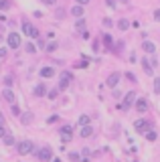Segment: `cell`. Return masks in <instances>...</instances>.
<instances>
[{
	"label": "cell",
	"instance_id": "obj_10",
	"mask_svg": "<svg viewBox=\"0 0 160 162\" xmlns=\"http://www.w3.org/2000/svg\"><path fill=\"white\" fill-rule=\"evenodd\" d=\"M134 101H136V109H138L140 113H144V111L148 109V101H146L144 97H136Z\"/></svg>",
	"mask_w": 160,
	"mask_h": 162
},
{
	"label": "cell",
	"instance_id": "obj_9",
	"mask_svg": "<svg viewBox=\"0 0 160 162\" xmlns=\"http://www.w3.org/2000/svg\"><path fill=\"white\" fill-rule=\"evenodd\" d=\"M120 79H122V73H118V71H116V73H111V75L107 77V81H105V83H107V87H116V85L120 83Z\"/></svg>",
	"mask_w": 160,
	"mask_h": 162
},
{
	"label": "cell",
	"instance_id": "obj_7",
	"mask_svg": "<svg viewBox=\"0 0 160 162\" xmlns=\"http://www.w3.org/2000/svg\"><path fill=\"white\" fill-rule=\"evenodd\" d=\"M8 47L10 49H18L20 47V37H18V33H10L8 35Z\"/></svg>",
	"mask_w": 160,
	"mask_h": 162
},
{
	"label": "cell",
	"instance_id": "obj_19",
	"mask_svg": "<svg viewBox=\"0 0 160 162\" xmlns=\"http://www.w3.org/2000/svg\"><path fill=\"white\" fill-rule=\"evenodd\" d=\"M61 81L71 83V81H73V73H71V71H61Z\"/></svg>",
	"mask_w": 160,
	"mask_h": 162
},
{
	"label": "cell",
	"instance_id": "obj_21",
	"mask_svg": "<svg viewBox=\"0 0 160 162\" xmlns=\"http://www.w3.org/2000/svg\"><path fill=\"white\" fill-rule=\"evenodd\" d=\"M128 27H130V22H128L126 18L118 20V29H120V31H128Z\"/></svg>",
	"mask_w": 160,
	"mask_h": 162
},
{
	"label": "cell",
	"instance_id": "obj_15",
	"mask_svg": "<svg viewBox=\"0 0 160 162\" xmlns=\"http://www.w3.org/2000/svg\"><path fill=\"white\" fill-rule=\"evenodd\" d=\"M71 14H73L75 18H81V16H83V6H81V4H75V6L71 8Z\"/></svg>",
	"mask_w": 160,
	"mask_h": 162
},
{
	"label": "cell",
	"instance_id": "obj_39",
	"mask_svg": "<svg viewBox=\"0 0 160 162\" xmlns=\"http://www.w3.org/2000/svg\"><path fill=\"white\" fill-rule=\"evenodd\" d=\"M107 6H111V8H113V6H116V0H107Z\"/></svg>",
	"mask_w": 160,
	"mask_h": 162
},
{
	"label": "cell",
	"instance_id": "obj_37",
	"mask_svg": "<svg viewBox=\"0 0 160 162\" xmlns=\"http://www.w3.org/2000/svg\"><path fill=\"white\" fill-rule=\"evenodd\" d=\"M6 134V128H4V124H0V138H2Z\"/></svg>",
	"mask_w": 160,
	"mask_h": 162
},
{
	"label": "cell",
	"instance_id": "obj_6",
	"mask_svg": "<svg viewBox=\"0 0 160 162\" xmlns=\"http://www.w3.org/2000/svg\"><path fill=\"white\" fill-rule=\"evenodd\" d=\"M59 136L63 138V142H69L71 136H73V128H71V126H63V128L59 130Z\"/></svg>",
	"mask_w": 160,
	"mask_h": 162
},
{
	"label": "cell",
	"instance_id": "obj_5",
	"mask_svg": "<svg viewBox=\"0 0 160 162\" xmlns=\"http://www.w3.org/2000/svg\"><path fill=\"white\" fill-rule=\"evenodd\" d=\"M134 99H136V93H134V91H128V93L124 95V99H122V103H120V107L128 111V109L132 107V103H134Z\"/></svg>",
	"mask_w": 160,
	"mask_h": 162
},
{
	"label": "cell",
	"instance_id": "obj_32",
	"mask_svg": "<svg viewBox=\"0 0 160 162\" xmlns=\"http://www.w3.org/2000/svg\"><path fill=\"white\" fill-rule=\"evenodd\" d=\"M57 95H59V89H53V91H49V99H57Z\"/></svg>",
	"mask_w": 160,
	"mask_h": 162
},
{
	"label": "cell",
	"instance_id": "obj_11",
	"mask_svg": "<svg viewBox=\"0 0 160 162\" xmlns=\"http://www.w3.org/2000/svg\"><path fill=\"white\" fill-rule=\"evenodd\" d=\"M45 93H47V83L41 81V83L35 87V97H45Z\"/></svg>",
	"mask_w": 160,
	"mask_h": 162
},
{
	"label": "cell",
	"instance_id": "obj_12",
	"mask_svg": "<svg viewBox=\"0 0 160 162\" xmlns=\"http://www.w3.org/2000/svg\"><path fill=\"white\" fill-rule=\"evenodd\" d=\"M142 51H146V53H154L156 51V45L152 43V41H142Z\"/></svg>",
	"mask_w": 160,
	"mask_h": 162
},
{
	"label": "cell",
	"instance_id": "obj_27",
	"mask_svg": "<svg viewBox=\"0 0 160 162\" xmlns=\"http://www.w3.org/2000/svg\"><path fill=\"white\" fill-rule=\"evenodd\" d=\"M10 111H12V115H20V107L16 103H10Z\"/></svg>",
	"mask_w": 160,
	"mask_h": 162
},
{
	"label": "cell",
	"instance_id": "obj_29",
	"mask_svg": "<svg viewBox=\"0 0 160 162\" xmlns=\"http://www.w3.org/2000/svg\"><path fill=\"white\" fill-rule=\"evenodd\" d=\"M27 53H31V55H33V53H37V47H35L33 43H27Z\"/></svg>",
	"mask_w": 160,
	"mask_h": 162
},
{
	"label": "cell",
	"instance_id": "obj_22",
	"mask_svg": "<svg viewBox=\"0 0 160 162\" xmlns=\"http://www.w3.org/2000/svg\"><path fill=\"white\" fill-rule=\"evenodd\" d=\"M69 160L71 162H81V154L79 152H69Z\"/></svg>",
	"mask_w": 160,
	"mask_h": 162
},
{
	"label": "cell",
	"instance_id": "obj_36",
	"mask_svg": "<svg viewBox=\"0 0 160 162\" xmlns=\"http://www.w3.org/2000/svg\"><path fill=\"white\" fill-rule=\"evenodd\" d=\"M75 67H81V69H85V67H87V61H79Z\"/></svg>",
	"mask_w": 160,
	"mask_h": 162
},
{
	"label": "cell",
	"instance_id": "obj_30",
	"mask_svg": "<svg viewBox=\"0 0 160 162\" xmlns=\"http://www.w3.org/2000/svg\"><path fill=\"white\" fill-rule=\"evenodd\" d=\"M154 93H160V77L154 79Z\"/></svg>",
	"mask_w": 160,
	"mask_h": 162
},
{
	"label": "cell",
	"instance_id": "obj_14",
	"mask_svg": "<svg viewBox=\"0 0 160 162\" xmlns=\"http://www.w3.org/2000/svg\"><path fill=\"white\" fill-rule=\"evenodd\" d=\"M79 136H81V138H89V136H93V126H89V124H85V126L81 128Z\"/></svg>",
	"mask_w": 160,
	"mask_h": 162
},
{
	"label": "cell",
	"instance_id": "obj_13",
	"mask_svg": "<svg viewBox=\"0 0 160 162\" xmlns=\"http://www.w3.org/2000/svg\"><path fill=\"white\" fill-rule=\"evenodd\" d=\"M53 75H55V69H53V67H43V69H41V77H43V79H51Z\"/></svg>",
	"mask_w": 160,
	"mask_h": 162
},
{
	"label": "cell",
	"instance_id": "obj_25",
	"mask_svg": "<svg viewBox=\"0 0 160 162\" xmlns=\"http://www.w3.org/2000/svg\"><path fill=\"white\" fill-rule=\"evenodd\" d=\"M10 6H12L10 0H0V8H2V10H8Z\"/></svg>",
	"mask_w": 160,
	"mask_h": 162
},
{
	"label": "cell",
	"instance_id": "obj_34",
	"mask_svg": "<svg viewBox=\"0 0 160 162\" xmlns=\"http://www.w3.org/2000/svg\"><path fill=\"white\" fill-rule=\"evenodd\" d=\"M31 120H33V115H31V113H27V115H22V124H29Z\"/></svg>",
	"mask_w": 160,
	"mask_h": 162
},
{
	"label": "cell",
	"instance_id": "obj_33",
	"mask_svg": "<svg viewBox=\"0 0 160 162\" xmlns=\"http://www.w3.org/2000/svg\"><path fill=\"white\" fill-rule=\"evenodd\" d=\"M8 57V49H0V61Z\"/></svg>",
	"mask_w": 160,
	"mask_h": 162
},
{
	"label": "cell",
	"instance_id": "obj_17",
	"mask_svg": "<svg viewBox=\"0 0 160 162\" xmlns=\"http://www.w3.org/2000/svg\"><path fill=\"white\" fill-rule=\"evenodd\" d=\"M142 67H144V71H146L148 75H152V73H154V67L150 65V61H148V59H142Z\"/></svg>",
	"mask_w": 160,
	"mask_h": 162
},
{
	"label": "cell",
	"instance_id": "obj_1",
	"mask_svg": "<svg viewBox=\"0 0 160 162\" xmlns=\"http://www.w3.org/2000/svg\"><path fill=\"white\" fill-rule=\"evenodd\" d=\"M16 146V152L20 154V156H27V154H31L33 150H35V144L31 142V140H22V142H18V144H14Z\"/></svg>",
	"mask_w": 160,
	"mask_h": 162
},
{
	"label": "cell",
	"instance_id": "obj_40",
	"mask_svg": "<svg viewBox=\"0 0 160 162\" xmlns=\"http://www.w3.org/2000/svg\"><path fill=\"white\" fill-rule=\"evenodd\" d=\"M154 20H160V10H156V12H154Z\"/></svg>",
	"mask_w": 160,
	"mask_h": 162
},
{
	"label": "cell",
	"instance_id": "obj_24",
	"mask_svg": "<svg viewBox=\"0 0 160 162\" xmlns=\"http://www.w3.org/2000/svg\"><path fill=\"white\" fill-rule=\"evenodd\" d=\"M103 43H105V47H107V49H111V45H113L111 35H103Z\"/></svg>",
	"mask_w": 160,
	"mask_h": 162
},
{
	"label": "cell",
	"instance_id": "obj_3",
	"mask_svg": "<svg viewBox=\"0 0 160 162\" xmlns=\"http://www.w3.org/2000/svg\"><path fill=\"white\" fill-rule=\"evenodd\" d=\"M134 128H136V132L138 134H144V132H148V130H152V122L150 120H136L134 122Z\"/></svg>",
	"mask_w": 160,
	"mask_h": 162
},
{
	"label": "cell",
	"instance_id": "obj_41",
	"mask_svg": "<svg viewBox=\"0 0 160 162\" xmlns=\"http://www.w3.org/2000/svg\"><path fill=\"white\" fill-rule=\"evenodd\" d=\"M87 2H89V0H77V4H81V6H83V4H87Z\"/></svg>",
	"mask_w": 160,
	"mask_h": 162
},
{
	"label": "cell",
	"instance_id": "obj_20",
	"mask_svg": "<svg viewBox=\"0 0 160 162\" xmlns=\"http://www.w3.org/2000/svg\"><path fill=\"white\" fill-rule=\"evenodd\" d=\"M89 120H91V115L83 113V115H79V120H77V126H85V124H89Z\"/></svg>",
	"mask_w": 160,
	"mask_h": 162
},
{
	"label": "cell",
	"instance_id": "obj_2",
	"mask_svg": "<svg viewBox=\"0 0 160 162\" xmlns=\"http://www.w3.org/2000/svg\"><path fill=\"white\" fill-rule=\"evenodd\" d=\"M22 33H25L27 37H31V39H37L41 33H39V29H35L31 22L27 20V18H22Z\"/></svg>",
	"mask_w": 160,
	"mask_h": 162
},
{
	"label": "cell",
	"instance_id": "obj_16",
	"mask_svg": "<svg viewBox=\"0 0 160 162\" xmlns=\"http://www.w3.org/2000/svg\"><path fill=\"white\" fill-rule=\"evenodd\" d=\"M2 140H4V144H6V146H14V144H16L14 136H12V134H8V132H6V134L2 136Z\"/></svg>",
	"mask_w": 160,
	"mask_h": 162
},
{
	"label": "cell",
	"instance_id": "obj_18",
	"mask_svg": "<svg viewBox=\"0 0 160 162\" xmlns=\"http://www.w3.org/2000/svg\"><path fill=\"white\" fill-rule=\"evenodd\" d=\"M144 134H146V140H148V142H154L156 138H158V132H156L154 128H152V130H148V132H144Z\"/></svg>",
	"mask_w": 160,
	"mask_h": 162
},
{
	"label": "cell",
	"instance_id": "obj_42",
	"mask_svg": "<svg viewBox=\"0 0 160 162\" xmlns=\"http://www.w3.org/2000/svg\"><path fill=\"white\" fill-rule=\"evenodd\" d=\"M51 162H61V160L59 158H51Z\"/></svg>",
	"mask_w": 160,
	"mask_h": 162
},
{
	"label": "cell",
	"instance_id": "obj_4",
	"mask_svg": "<svg viewBox=\"0 0 160 162\" xmlns=\"http://www.w3.org/2000/svg\"><path fill=\"white\" fill-rule=\"evenodd\" d=\"M37 156H39L41 162H51V158H53V150H51V146H43V148L37 152Z\"/></svg>",
	"mask_w": 160,
	"mask_h": 162
},
{
	"label": "cell",
	"instance_id": "obj_38",
	"mask_svg": "<svg viewBox=\"0 0 160 162\" xmlns=\"http://www.w3.org/2000/svg\"><path fill=\"white\" fill-rule=\"evenodd\" d=\"M43 2H45V4H49V6H53V4L57 2V0H43Z\"/></svg>",
	"mask_w": 160,
	"mask_h": 162
},
{
	"label": "cell",
	"instance_id": "obj_28",
	"mask_svg": "<svg viewBox=\"0 0 160 162\" xmlns=\"http://www.w3.org/2000/svg\"><path fill=\"white\" fill-rule=\"evenodd\" d=\"M75 29H77V31H83V29H85V20H83V18H79V20H77Z\"/></svg>",
	"mask_w": 160,
	"mask_h": 162
},
{
	"label": "cell",
	"instance_id": "obj_31",
	"mask_svg": "<svg viewBox=\"0 0 160 162\" xmlns=\"http://www.w3.org/2000/svg\"><path fill=\"white\" fill-rule=\"evenodd\" d=\"M126 79H128L130 83H136V75H134V73H130V71L126 73Z\"/></svg>",
	"mask_w": 160,
	"mask_h": 162
},
{
	"label": "cell",
	"instance_id": "obj_23",
	"mask_svg": "<svg viewBox=\"0 0 160 162\" xmlns=\"http://www.w3.org/2000/svg\"><path fill=\"white\" fill-rule=\"evenodd\" d=\"M57 49H59V45H57V43H49L47 47H45V51H47V53H53V51H57Z\"/></svg>",
	"mask_w": 160,
	"mask_h": 162
},
{
	"label": "cell",
	"instance_id": "obj_26",
	"mask_svg": "<svg viewBox=\"0 0 160 162\" xmlns=\"http://www.w3.org/2000/svg\"><path fill=\"white\" fill-rule=\"evenodd\" d=\"M12 83H14V77H12V75H6V77H4V85H6V87H12Z\"/></svg>",
	"mask_w": 160,
	"mask_h": 162
},
{
	"label": "cell",
	"instance_id": "obj_35",
	"mask_svg": "<svg viewBox=\"0 0 160 162\" xmlns=\"http://www.w3.org/2000/svg\"><path fill=\"white\" fill-rule=\"evenodd\" d=\"M93 51H95V53H97V51H99V41H97V39H95V41H93Z\"/></svg>",
	"mask_w": 160,
	"mask_h": 162
},
{
	"label": "cell",
	"instance_id": "obj_8",
	"mask_svg": "<svg viewBox=\"0 0 160 162\" xmlns=\"http://www.w3.org/2000/svg\"><path fill=\"white\" fill-rule=\"evenodd\" d=\"M0 95H2V97H4V101H8V103H14V99H16V97H14V91H12V87H4Z\"/></svg>",
	"mask_w": 160,
	"mask_h": 162
}]
</instances>
